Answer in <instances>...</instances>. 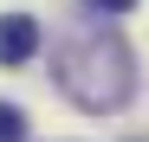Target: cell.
I'll return each instance as SVG.
<instances>
[{
	"label": "cell",
	"mask_w": 149,
	"mask_h": 142,
	"mask_svg": "<svg viewBox=\"0 0 149 142\" xmlns=\"http://www.w3.org/2000/svg\"><path fill=\"white\" fill-rule=\"evenodd\" d=\"M58 84L84 110H117L130 97V52H123V39L117 32H91L78 45H65L58 52Z\"/></svg>",
	"instance_id": "cell-1"
},
{
	"label": "cell",
	"mask_w": 149,
	"mask_h": 142,
	"mask_svg": "<svg viewBox=\"0 0 149 142\" xmlns=\"http://www.w3.org/2000/svg\"><path fill=\"white\" fill-rule=\"evenodd\" d=\"M39 52V19L33 13H7L0 19V65H26Z\"/></svg>",
	"instance_id": "cell-2"
},
{
	"label": "cell",
	"mask_w": 149,
	"mask_h": 142,
	"mask_svg": "<svg viewBox=\"0 0 149 142\" xmlns=\"http://www.w3.org/2000/svg\"><path fill=\"white\" fill-rule=\"evenodd\" d=\"M0 142H26V110L19 103H0Z\"/></svg>",
	"instance_id": "cell-3"
},
{
	"label": "cell",
	"mask_w": 149,
	"mask_h": 142,
	"mask_svg": "<svg viewBox=\"0 0 149 142\" xmlns=\"http://www.w3.org/2000/svg\"><path fill=\"white\" fill-rule=\"evenodd\" d=\"M91 7H97V13H130L136 0H91Z\"/></svg>",
	"instance_id": "cell-4"
}]
</instances>
